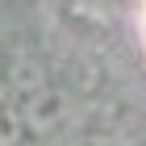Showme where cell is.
<instances>
[{
	"mask_svg": "<svg viewBox=\"0 0 146 146\" xmlns=\"http://www.w3.org/2000/svg\"><path fill=\"white\" fill-rule=\"evenodd\" d=\"M71 117V100L50 84H38L34 92H25L21 104H17V121L29 129V134H54L63 129Z\"/></svg>",
	"mask_w": 146,
	"mask_h": 146,
	"instance_id": "obj_1",
	"label": "cell"
}]
</instances>
